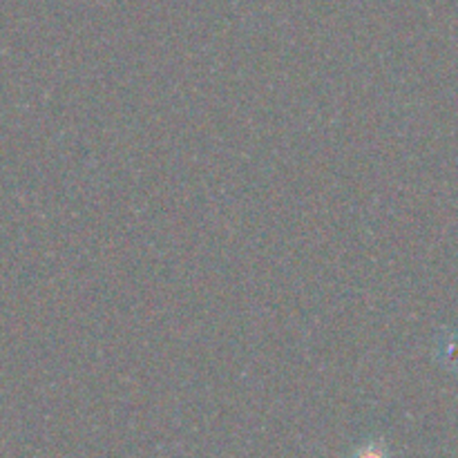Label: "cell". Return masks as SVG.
Wrapping results in <instances>:
<instances>
[{"instance_id": "6da1fadb", "label": "cell", "mask_w": 458, "mask_h": 458, "mask_svg": "<svg viewBox=\"0 0 458 458\" xmlns=\"http://www.w3.org/2000/svg\"><path fill=\"white\" fill-rule=\"evenodd\" d=\"M362 458H385V456L378 454V452H369V454H365Z\"/></svg>"}]
</instances>
